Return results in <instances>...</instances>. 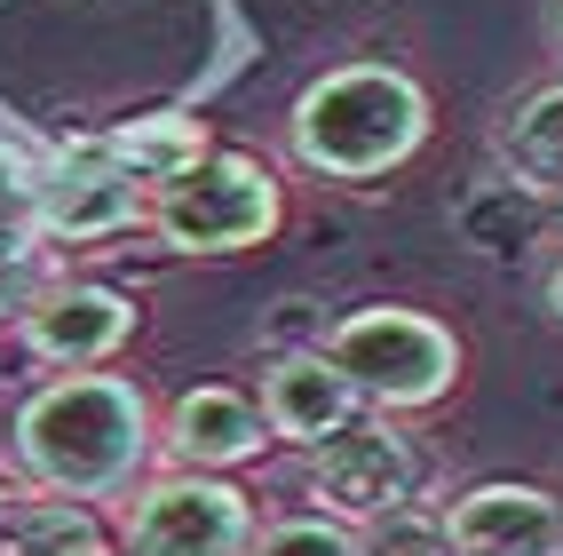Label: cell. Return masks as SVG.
I'll return each instance as SVG.
<instances>
[{
  "label": "cell",
  "instance_id": "obj_1",
  "mask_svg": "<svg viewBox=\"0 0 563 556\" xmlns=\"http://www.w3.org/2000/svg\"><path fill=\"white\" fill-rule=\"evenodd\" d=\"M9 445L41 501H111L143 477L159 422H152V397L128 374L96 366V374H56L32 390L9 422Z\"/></svg>",
  "mask_w": 563,
  "mask_h": 556
},
{
  "label": "cell",
  "instance_id": "obj_2",
  "mask_svg": "<svg viewBox=\"0 0 563 556\" xmlns=\"http://www.w3.org/2000/svg\"><path fill=\"white\" fill-rule=\"evenodd\" d=\"M421 143H429V96L397 64H333L286 111V152L318 183H382Z\"/></svg>",
  "mask_w": 563,
  "mask_h": 556
},
{
  "label": "cell",
  "instance_id": "obj_3",
  "mask_svg": "<svg viewBox=\"0 0 563 556\" xmlns=\"http://www.w3.org/2000/svg\"><path fill=\"white\" fill-rule=\"evenodd\" d=\"M318 358L357 390L365 414H429L461 382V342L453 326L405 303H365L318 334Z\"/></svg>",
  "mask_w": 563,
  "mask_h": 556
},
{
  "label": "cell",
  "instance_id": "obj_4",
  "mask_svg": "<svg viewBox=\"0 0 563 556\" xmlns=\"http://www.w3.org/2000/svg\"><path fill=\"white\" fill-rule=\"evenodd\" d=\"M286 222L278 167L254 152H207L199 167H183L143 199V231L167 254H246Z\"/></svg>",
  "mask_w": 563,
  "mask_h": 556
},
{
  "label": "cell",
  "instance_id": "obj_5",
  "mask_svg": "<svg viewBox=\"0 0 563 556\" xmlns=\"http://www.w3.org/2000/svg\"><path fill=\"white\" fill-rule=\"evenodd\" d=\"M302 486L325 516H342V525L365 533V525H382V516L421 501V454H412V437L389 414H357L350 429L310 445Z\"/></svg>",
  "mask_w": 563,
  "mask_h": 556
},
{
  "label": "cell",
  "instance_id": "obj_6",
  "mask_svg": "<svg viewBox=\"0 0 563 556\" xmlns=\"http://www.w3.org/2000/svg\"><path fill=\"white\" fill-rule=\"evenodd\" d=\"M246 541L254 501L207 469H167L128 509V556H246Z\"/></svg>",
  "mask_w": 563,
  "mask_h": 556
},
{
  "label": "cell",
  "instance_id": "obj_7",
  "mask_svg": "<svg viewBox=\"0 0 563 556\" xmlns=\"http://www.w3.org/2000/svg\"><path fill=\"white\" fill-rule=\"evenodd\" d=\"M143 183L103 152V135L71 143V152L41 160V183H32V239L41 247H96L120 239L143 222Z\"/></svg>",
  "mask_w": 563,
  "mask_h": 556
},
{
  "label": "cell",
  "instance_id": "obj_8",
  "mask_svg": "<svg viewBox=\"0 0 563 556\" xmlns=\"http://www.w3.org/2000/svg\"><path fill=\"white\" fill-rule=\"evenodd\" d=\"M135 303L120 286H96V279H48L41 294H32V310L16 318V342L56 366V374H96V366H111L128 342H135Z\"/></svg>",
  "mask_w": 563,
  "mask_h": 556
},
{
  "label": "cell",
  "instance_id": "obj_9",
  "mask_svg": "<svg viewBox=\"0 0 563 556\" xmlns=\"http://www.w3.org/2000/svg\"><path fill=\"white\" fill-rule=\"evenodd\" d=\"M453 556H563V501L548 486H468L444 509Z\"/></svg>",
  "mask_w": 563,
  "mask_h": 556
},
{
  "label": "cell",
  "instance_id": "obj_10",
  "mask_svg": "<svg viewBox=\"0 0 563 556\" xmlns=\"http://www.w3.org/2000/svg\"><path fill=\"white\" fill-rule=\"evenodd\" d=\"M271 422H262V405L254 397H239V390H222V382H207V390H183L175 405H167V429H159V454L175 461V469H239V461H262L271 454Z\"/></svg>",
  "mask_w": 563,
  "mask_h": 556
},
{
  "label": "cell",
  "instance_id": "obj_11",
  "mask_svg": "<svg viewBox=\"0 0 563 556\" xmlns=\"http://www.w3.org/2000/svg\"><path fill=\"white\" fill-rule=\"evenodd\" d=\"M262 422H271V437H286V445H310L318 437H333V429H350L365 405H357V390L333 374V366L318 358V350H278L271 358V374H262Z\"/></svg>",
  "mask_w": 563,
  "mask_h": 556
},
{
  "label": "cell",
  "instance_id": "obj_12",
  "mask_svg": "<svg viewBox=\"0 0 563 556\" xmlns=\"http://www.w3.org/2000/svg\"><path fill=\"white\" fill-rule=\"evenodd\" d=\"M500 167L516 192L563 199V80L532 88L508 120H500Z\"/></svg>",
  "mask_w": 563,
  "mask_h": 556
},
{
  "label": "cell",
  "instance_id": "obj_13",
  "mask_svg": "<svg viewBox=\"0 0 563 556\" xmlns=\"http://www.w3.org/2000/svg\"><path fill=\"white\" fill-rule=\"evenodd\" d=\"M103 152L120 160L143 192H159V183H175L183 167H199L214 152V135H207V120H191V111H143V120L103 135Z\"/></svg>",
  "mask_w": 563,
  "mask_h": 556
},
{
  "label": "cell",
  "instance_id": "obj_14",
  "mask_svg": "<svg viewBox=\"0 0 563 556\" xmlns=\"http://www.w3.org/2000/svg\"><path fill=\"white\" fill-rule=\"evenodd\" d=\"M0 556H111L88 501H9Z\"/></svg>",
  "mask_w": 563,
  "mask_h": 556
},
{
  "label": "cell",
  "instance_id": "obj_15",
  "mask_svg": "<svg viewBox=\"0 0 563 556\" xmlns=\"http://www.w3.org/2000/svg\"><path fill=\"white\" fill-rule=\"evenodd\" d=\"M246 556H357V525H342V516H278V525H254Z\"/></svg>",
  "mask_w": 563,
  "mask_h": 556
},
{
  "label": "cell",
  "instance_id": "obj_16",
  "mask_svg": "<svg viewBox=\"0 0 563 556\" xmlns=\"http://www.w3.org/2000/svg\"><path fill=\"white\" fill-rule=\"evenodd\" d=\"M41 286H48V247L32 239V222H0V318H24Z\"/></svg>",
  "mask_w": 563,
  "mask_h": 556
},
{
  "label": "cell",
  "instance_id": "obj_17",
  "mask_svg": "<svg viewBox=\"0 0 563 556\" xmlns=\"http://www.w3.org/2000/svg\"><path fill=\"white\" fill-rule=\"evenodd\" d=\"M357 556H453V533H444V516L437 509H397L382 516V525H365L357 533Z\"/></svg>",
  "mask_w": 563,
  "mask_h": 556
},
{
  "label": "cell",
  "instance_id": "obj_18",
  "mask_svg": "<svg viewBox=\"0 0 563 556\" xmlns=\"http://www.w3.org/2000/svg\"><path fill=\"white\" fill-rule=\"evenodd\" d=\"M32 183H41V160L0 143V222H32Z\"/></svg>",
  "mask_w": 563,
  "mask_h": 556
},
{
  "label": "cell",
  "instance_id": "obj_19",
  "mask_svg": "<svg viewBox=\"0 0 563 556\" xmlns=\"http://www.w3.org/2000/svg\"><path fill=\"white\" fill-rule=\"evenodd\" d=\"M540 294H548V310L563 318V254H555V263H548V279H540Z\"/></svg>",
  "mask_w": 563,
  "mask_h": 556
},
{
  "label": "cell",
  "instance_id": "obj_20",
  "mask_svg": "<svg viewBox=\"0 0 563 556\" xmlns=\"http://www.w3.org/2000/svg\"><path fill=\"white\" fill-rule=\"evenodd\" d=\"M548 41H555V56H563V0L548 9Z\"/></svg>",
  "mask_w": 563,
  "mask_h": 556
},
{
  "label": "cell",
  "instance_id": "obj_21",
  "mask_svg": "<svg viewBox=\"0 0 563 556\" xmlns=\"http://www.w3.org/2000/svg\"><path fill=\"white\" fill-rule=\"evenodd\" d=\"M0 525H9V486H0Z\"/></svg>",
  "mask_w": 563,
  "mask_h": 556
}]
</instances>
